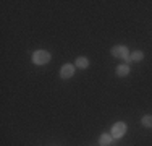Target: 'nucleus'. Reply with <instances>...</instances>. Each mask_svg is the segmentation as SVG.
I'll use <instances>...</instances> for the list:
<instances>
[{"label":"nucleus","mask_w":152,"mask_h":146,"mask_svg":"<svg viewBox=\"0 0 152 146\" xmlns=\"http://www.w3.org/2000/svg\"><path fill=\"white\" fill-rule=\"evenodd\" d=\"M50 60H52V55L47 50H36L32 54V63L34 65H47Z\"/></svg>","instance_id":"nucleus-1"},{"label":"nucleus","mask_w":152,"mask_h":146,"mask_svg":"<svg viewBox=\"0 0 152 146\" xmlns=\"http://www.w3.org/2000/svg\"><path fill=\"white\" fill-rule=\"evenodd\" d=\"M110 54L113 57H117V58H123V60H126V62H131V58H129V50H128V47L126 46H115V47H112L110 49Z\"/></svg>","instance_id":"nucleus-2"},{"label":"nucleus","mask_w":152,"mask_h":146,"mask_svg":"<svg viewBox=\"0 0 152 146\" xmlns=\"http://www.w3.org/2000/svg\"><path fill=\"white\" fill-rule=\"evenodd\" d=\"M126 130H128V127H126L125 122H117V123H113V127H112L110 135L115 138V140H118V138H121L123 135L126 133Z\"/></svg>","instance_id":"nucleus-3"},{"label":"nucleus","mask_w":152,"mask_h":146,"mask_svg":"<svg viewBox=\"0 0 152 146\" xmlns=\"http://www.w3.org/2000/svg\"><path fill=\"white\" fill-rule=\"evenodd\" d=\"M73 75H75V65L65 63L63 67L60 68V78L61 80H70Z\"/></svg>","instance_id":"nucleus-4"},{"label":"nucleus","mask_w":152,"mask_h":146,"mask_svg":"<svg viewBox=\"0 0 152 146\" xmlns=\"http://www.w3.org/2000/svg\"><path fill=\"white\" fill-rule=\"evenodd\" d=\"M129 65L128 63H123V65H118L117 67V76H120V78H123V76H128L129 75Z\"/></svg>","instance_id":"nucleus-5"},{"label":"nucleus","mask_w":152,"mask_h":146,"mask_svg":"<svg viewBox=\"0 0 152 146\" xmlns=\"http://www.w3.org/2000/svg\"><path fill=\"white\" fill-rule=\"evenodd\" d=\"M112 141H113V136H112L110 133H102L100 138H99V145L100 146H108Z\"/></svg>","instance_id":"nucleus-6"},{"label":"nucleus","mask_w":152,"mask_h":146,"mask_svg":"<svg viewBox=\"0 0 152 146\" xmlns=\"http://www.w3.org/2000/svg\"><path fill=\"white\" fill-rule=\"evenodd\" d=\"M89 67V60L86 57H78L76 58V68H81V70H84V68Z\"/></svg>","instance_id":"nucleus-7"},{"label":"nucleus","mask_w":152,"mask_h":146,"mask_svg":"<svg viewBox=\"0 0 152 146\" xmlns=\"http://www.w3.org/2000/svg\"><path fill=\"white\" fill-rule=\"evenodd\" d=\"M129 58H131V62H141L144 58V52L142 50H134V52L129 55Z\"/></svg>","instance_id":"nucleus-8"},{"label":"nucleus","mask_w":152,"mask_h":146,"mask_svg":"<svg viewBox=\"0 0 152 146\" xmlns=\"http://www.w3.org/2000/svg\"><path fill=\"white\" fill-rule=\"evenodd\" d=\"M141 123H142V127H146V128H152V115H144L142 119H141Z\"/></svg>","instance_id":"nucleus-9"}]
</instances>
